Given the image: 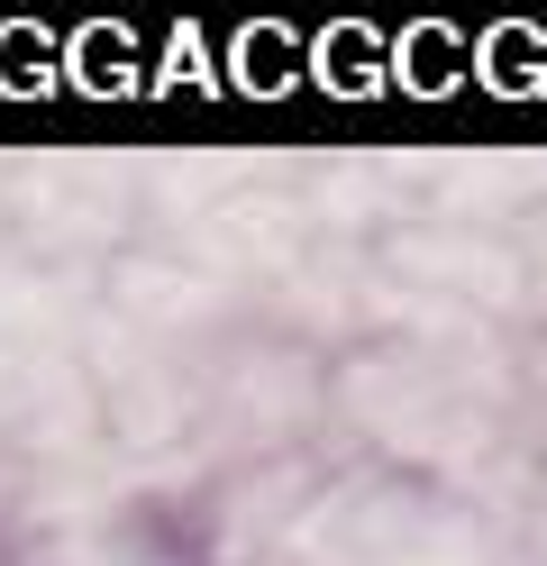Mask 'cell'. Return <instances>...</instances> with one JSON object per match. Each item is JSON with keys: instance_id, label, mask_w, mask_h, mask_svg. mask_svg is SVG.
Masks as SVG:
<instances>
[{"instance_id": "2", "label": "cell", "mask_w": 547, "mask_h": 566, "mask_svg": "<svg viewBox=\"0 0 547 566\" xmlns=\"http://www.w3.org/2000/svg\"><path fill=\"white\" fill-rule=\"evenodd\" d=\"M92 566H173V557H146V548H101Z\"/></svg>"}, {"instance_id": "3", "label": "cell", "mask_w": 547, "mask_h": 566, "mask_svg": "<svg viewBox=\"0 0 547 566\" xmlns=\"http://www.w3.org/2000/svg\"><path fill=\"white\" fill-rule=\"evenodd\" d=\"M255 566H302V557H283V548H274V557H255Z\"/></svg>"}, {"instance_id": "1", "label": "cell", "mask_w": 547, "mask_h": 566, "mask_svg": "<svg viewBox=\"0 0 547 566\" xmlns=\"http://www.w3.org/2000/svg\"><path fill=\"white\" fill-rule=\"evenodd\" d=\"M383 256L401 274H420V283H465L474 302H511L520 293V256H502L493 238H474V229H448V220H420V229H401Z\"/></svg>"}]
</instances>
